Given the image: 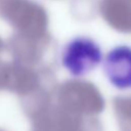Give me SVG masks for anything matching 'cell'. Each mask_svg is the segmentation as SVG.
<instances>
[{
	"mask_svg": "<svg viewBox=\"0 0 131 131\" xmlns=\"http://www.w3.org/2000/svg\"><path fill=\"white\" fill-rule=\"evenodd\" d=\"M55 103L60 107L82 116L97 117L105 107V100L91 82L77 78L57 85Z\"/></svg>",
	"mask_w": 131,
	"mask_h": 131,
	"instance_id": "1",
	"label": "cell"
},
{
	"mask_svg": "<svg viewBox=\"0 0 131 131\" xmlns=\"http://www.w3.org/2000/svg\"><path fill=\"white\" fill-rule=\"evenodd\" d=\"M5 52L11 60L32 66L55 68L56 43L49 33L23 35L13 33L5 42Z\"/></svg>",
	"mask_w": 131,
	"mask_h": 131,
	"instance_id": "2",
	"label": "cell"
},
{
	"mask_svg": "<svg viewBox=\"0 0 131 131\" xmlns=\"http://www.w3.org/2000/svg\"><path fill=\"white\" fill-rule=\"evenodd\" d=\"M0 18L6 21L14 33L23 35L48 33L47 10L34 0H0Z\"/></svg>",
	"mask_w": 131,
	"mask_h": 131,
	"instance_id": "3",
	"label": "cell"
},
{
	"mask_svg": "<svg viewBox=\"0 0 131 131\" xmlns=\"http://www.w3.org/2000/svg\"><path fill=\"white\" fill-rule=\"evenodd\" d=\"M31 121V131H103L97 117H88L71 113L56 103Z\"/></svg>",
	"mask_w": 131,
	"mask_h": 131,
	"instance_id": "4",
	"label": "cell"
},
{
	"mask_svg": "<svg viewBox=\"0 0 131 131\" xmlns=\"http://www.w3.org/2000/svg\"><path fill=\"white\" fill-rule=\"evenodd\" d=\"M102 60L99 45L91 38L78 36L66 44L61 51L63 68L75 77H82L94 70Z\"/></svg>",
	"mask_w": 131,
	"mask_h": 131,
	"instance_id": "5",
	"label": "cell"
},
{
	"mask_svg": "<svg viewBox=\"0 0 131 131\" xmlns=\"http://www.w3.org/2000/svg\"><path fill=\"white\" fill-rule=\"evenodd\" d=\"M103 71L116 88H131V47L119 45L110 50L103 61Z\"/></svg>",
	"mask_w": 131,
	"mask_h": 131,
	"instance_id": "6",
	"label": "cell"
},
{
	"mask_svg": "<svg viewBox=\"0 0 131 131\" xmlns=\"http://www.w3.org/2000/svg\"><path fill=\"white\" fill-rule=\"evenodd\" d=\"M98 11L111 28L121 33L129 32L131 0H100Z\"/></svg>",
	"mask_w": 131,
	"mask_h": 131,
	"instance_id": "7",
	"label": "cell"
},
{
	"mask_svg": "<svg viewBox=\"0 0 131 131\" xmlns=\"http://www.w3.org/2000/svg\"><path fill=\"white\" fill-rule=\"evenodd\" d=\"M113 108L120 131H131V95L116 96Z\"/></svg>",
	"mask_w": 131,
	"mask_h": 131,
	"instance_id": "8",
	"label": "cell"
},
{
	"mask_svg": "<svg viewBox=\"0 0 131 131\" xmlns=\"http://www.w3.org/2000/svg\"><path fill=\"white\" fill-rule=\"evenodd\" d=\"M5 52V42L0 38V91L5 90V81H6V72L8 61L1 58V54Z\"/></svg>",
	"mask_w": 131,
	"mask_h": 131,
	"instance_id": "9",
	"label": "cell"
},
{
	"mask_svg": "<svg viewBox=\"0 0 131 131\" xmlns=\"http://www.w3.org/2000/svg\"><path fill=\"white\" fill-rule=\"evenodd\" d=\"M129 32H131V19H130V30H129Z\"/></svg>",
	"mask_w": 131,
	"mask_h": 131,
	"instance_id": "10",
	"label": "cell"
},
{
	"mask_svg": "<svg viewBox=\"0 0 131 131\" xmlns=\"http://www.w3.org/2000/svg\"><path fill=\"white\" fill-rule=\"evenodd\" d=\"M0 131H5V130H3V129H1V128H0Z\"/></svg>",
	"mask_w": 131,
	"mask_h": 131,
	"instance_id": "11",
	"label": "cell"
}]
</instances>
